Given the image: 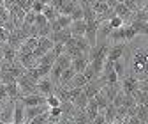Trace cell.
Listing matches in <instances>:
<instances>
[{
	"mask_svg": "<svg viewBox=\"0 0 148 124\" xmlns=\"http://www.w3.org/2000/svg\"><path fill=\"white\" fill-rule=\"evenodd\" d=\"M18 87H20L21 98L23 96H32V94H39V87H37V83L34 80H30L27 76V73L21 78H18Z\"/></svg>",
	"mask_w": 148,
	"mask_h": 124,
	"instance_id": "1",
	"label": "cell"
},
{
	"mask_svg": "<svg viewBox=\"0 0 148 124\" xmlns=\"http://www.w3.org/2000/svg\"><path fill=\"white\" fill-rule=\"evenodd\" d=\"M55 48V43L49 39V37H39V44H37V48L34 50V59L35 60H39L42 59L48 51H51Z\"/></svg>",
	"mask_w": 148,
	"mask_h": 124,
	"instance_id": "2",
	"label": "cell"
},
{
	"mask_svg": "<svg viewBox=\"0 0 148 124\" xmlns=\"http://www.w3.org/2000/svg\"><path fill=\"white\" fill-rule=\"evenodd\" d=\"M37 87H39V94H41V96H44V98L53 96L55 92H57V85L51 82V78H49V76L41 78V80H39V83H37Z\"/></svg>",
	"mask_w": 148,
	"mask_h": 124,
	"instance_id": "3",
	"label": "cell"
},
{
	"mask_svg": "<svg viewBox=\"0 0 148 124\" xmlns=\"http://www.w3.org/2000/svg\"><path fill=\"white\" fill-rule=\"evenodd\" d=\"M122 91L125 94H134L136 91H139V78L136 75H131V76H125L123 82H122Z\"/></svg>",
	"mask_w": 148,
	"mask_h": 124,
	"instance_id": "4",
	"label": "cell"
},
{
	"mask_svg": "<svg viewBox=\"0 0 148 124\" xmlns=\"http://www.w3.org/2000/svg\"><path fill=\"white\" fill-rule=\"evenodd\" d=\"M72 37L71 34V28H62L60 32H51L49 39L55 43V44H67V41Z\"/></svg>",
	"mask_w": 148,
	"mask_h": 124,
	"instance_id": "5",
	"label": "cell"
},
{
	"mask_svg": "<svg viewBox=\"0 0 148 124\" xmlns=\"http://www.w3.org/2000/svg\"><path fill=\"white\" fill-rule=\"evenodd\" d=\"M123 53H125V43H115L113 46L109 48L108 59L113 60V62H116V60H120V59L123 57Z\"/></svg>",
	"mask_w": 148,
	"mask_h": 124,
	"instance_id": "6",
	"label": "cell"
},
{
	"mask_svg": "<svg viewBox=\"0 0 148 124\" xmlns=\"http://www.w3.org/2000/svg\"><path fill=\"white\" fill-rule=\"evenodd\" d=\"M14 106H16V101H7L4 105V108L0 110V119H2V122H12V119H14Z\"/></svg>",
	"mask_w": 148,
	"mask_h": 124,
	"instance_id": "7",
	"label": "cell"
},
{
	"mask_svg": "<svg viewBox=\"0 0 148 124\" xmlns=\"http://www.w3.org/2000/svg\"><path fill=\"white\" fill-rule=\"evenodd\" d=\"M72 37H85L86 34V21L85 20H78V21H72V25L69 27Z\"/></svg>",
	"mask_w": 148,
	"mask_h": 124,
	"instance_id": "8",
	"label": "cell"
},
{
	"mask_svg": "<svg viewBox=\"0 0 148 124\" xmlns=\"http://www.w3.org/2000/svg\"><path fill=\"white\" fill-rule=\"evenodd\" d=\"M20 101L28 108V106H39V105H44V103H46V98L41 96V94H32V96H23Z\"/></svg>",
	"mask_w": 148,
	"mask_h": 124,
	"instance_id": "9",
	"label": "cell"
},
{
	"mask_svg": "<svg viewBox=\"0 0 148 124\" xmlns=\"http://www.w3.org/2000/svg\"><path fill=\"white\" fill-rule=\"evenodd\" d=\"M25 110H27V106H25V105H23L21 101H16L12 124H25Z\"/></svg>",
	"mask_w": 148,
	"mask_h": 124,
	"instance_id": "10",
	"label": "cell"
},
{
	"mask_svg": "<svg viewBox=\"0 0 148 124\" xmlns=\"http://www.w3.org/2000/svg\"><path fill=\"white\" fill-rule=\"evenodd\" d=\"M86 83H88V80L85 78V75H83V73H78V75H74V78H72L65 87H67V89H85Z\"/></svg>",
	"mask_w": 148,
	"mask_h": 124,
	"instance_id": "11",
	"label": "cell"
},
{
	"mask_svg": "<svg viewBox=\"0 0 148 124\" xmlns=\"http://www.w3.org/2000/svg\"><path fill=\"white\" fill-rule=\"evenodd\" d=\"M88 64H90V57L88 55H83L79 59H74L72 60V69L76 71V75L78 73H85V69L88 67Z\"/></svg>",
	"mask_w": 148,
	"mask_h": 124,
	"instance_id": "12",
	"label": "cell"
},
{
	"mask_svg": "<svg viewBox=\"0 0 148 124\" xmlns=\"http://www.w3.org/2000/svg\"><path fill=\"white\" fill-rule=\"evenodd\" d=\"M5 87H7V96H9V101H20V99H21V92H20V87H18V80H16V82L7 83Z\"/></svg>",
	"mask_w": 148,
	"mask_h": 124,
	"instance_id": "13",
	"label": "cell"
},
{
	"mask_svg": "<svg viewBox=\"0 0 148 124\" xmlns=\"http://www.w3.org/2000/svg\"><path fill=\"white\" fill-rule=\"evenodd\" d=\"M2 48H4V60H5V62L12 64L14 60H18V50H16V48L9 46L7 43H5V44H2Z\"/></svg>",
	"mask_w": 148,
	"mask_h": 124,
	"instance_id": "14",
	"label": "cell"
},
{
	"mask_svg": "<svg viewBox=\"0 0 148 124\" xmlns=\"http://www.w3.org/2000/svg\"><path fill=\"white\" fill-rule=\"evenodd\" d=\"M57 59H58V55H57V53H55V51L51 50V51H48V53H46V55H44L42 59L37 60V66H55Z\"/></svg>",
	"mask_w": 148,
	"mask_h": 124,
	"instance_id": "15",
	"label": "cell"
},
{
	"mask_svg": "<svg viewBox=\"0 0 148 124\" xmlns=\"http://www.w3.org/2000/svg\"><path fill=\"white\" fill-rule=\"evenodd\" d=\"M86 115H88V119H90V122L94 121L97 115H99V105H97V101H95V98L94 99H90L88 101V106H86Z\"/></svg>",
	"mask_w": 148,
	"mask_h": 124,
	"instance_id": "16",
	"label": "cell"
},
{
	"mask_svg": "<svg viewBox=\"0 0 148 124\" xmlns=\"http://www.w3.org/2000/svg\"><path fill=\"white\" fill-rule=\"evenodd\" d=\"M78 0H65V4L62 6V9H60V12L58 14H64V16H71L72 12H74V9L78 7Z\"/></svg>",
	"mask_w": 148,
	"mask_h": 124,
	"instance_id": "17",
	"label": "cell"
},
{
	"mask_svg": "<svg viewBox=\"0 0 148 124\" xmlns=\"http://www.w3.org/2000/svg\"><path fill=\"white\" fill-rule=\"evenodd\" d=\"M62 73H64V69L60 67V66H57V64H55L53 67H51V71H49V78H51V82L55 83V85H60V78H62Z\"/></svg>",
	"mask_w": 148,
	"mask_h": 124,
	"instance_id": "18",
	"label": "cell"
},
{
	"mask_svg": "<svg viewBox=\"0 0 148 124\" xmlns=\"http://www.w3.org/2000/svg\"><path fill=\"white\" fill-rule=\"evenodd\" d=\"M88 98H86V94H85V91L76 98V101H74V106H76V110H86V106H88Z\"/></svg>",
	"mask_w": 148,
	"mask_h": 124,
	"instance_id": "19",
	"label": "cell"
},
{
	"mask_svg": "<svg viewBox=\"0 0 148 124\" xmlns=\"http://www.w3.org/2000/svg\"><path fill=\"white\" fill-rule=\"evenodd\" d=\"M104 117H106V122H109V124H113V122L116 121V106H115L113 103H111L108 108H106Z\"/></svg>",
	"mask_w": 148,
	"mask_h": 124,
	"instance_id": "20",
	"label": "cell"
},
{
	"mask_svg": "<svg viewBox=\"0 0 148 124\" xmlns=\"http://www.w3.org/2000/svg\"><path fill=\"white\" fill-rule=\"evenodd\" d=\"M55 64H57V66H60V67L65 71V69H69V67L72 66V59L67 55V53H62V55L57 59V62H55Z\"/></svg>",
	"mask_w": 148,
	"mask_h": 124,
	"instance_id": "21",
	"label": "cell"
},
{
	"mask_svg": "<svg viewBox=\"0 0 148 124\" xmlns=\"http://www.w3.org/2000/svg\"><path fill=\"white\" fill-rule=\"evenodd\" d=\"M49 114V121H55V122H60L62 117H64V110H62V106H57V108H49L48 110Z\"/></svg>",
	"mask_w": 148,
	"mask_h": 124,
	"instance_id": "22",
	"label": "cell"
},
{
	"mask_svg": "<svg viewBox=\"0 0 148 124\" xmlns=\"http://www.w3.org/2000/svg\"><path fill=\"white\" fill-rule=\"evenodd\" d=\"M109 39L115 41V43H123L125 41V28L122 27V28L113 30V32H111V35H109Z\"/></svg>",
	"mask_w": 148,
	"mask_h": 124,
	"instance_id": "23",
	"label": "cell"
},
{
	"mask_svg": "<svg viewBox=\"0 0 148 124\" xmlns=\"http://www.w3.org/2000/svg\"><path fill=\"white\" fill-rule=\"evenodd\" d=\"M42 14L48 18V21H49V23H51V21H55V20L58 18V12L55 11V7H53V6H46V7H44V11H42Z\"/></svg>",
	"mask_w": 148,
	"mask_h": 124,
	"instance_id": "24",
	"label": "cell"
},
{
	"mask_svg": "<svg viewBox=\"0 0 148 124\" xmlns=\"http://www.w3.org/2000/svg\"><path fill=\"white\" fill-rule=\"evenodd\" d=\"M72 119H74V121H76L78 124H92L85 110H78L76 114H74V117H72Z\"/></svg>",
	"mask_w": 148,
	"mask_h": 124,
	"instance_id": "25",
	"label": "cell"
},
{
	"mask_svg": "<svg viewBox=\"0 0 148 124\" xmlns=\"http://www.w3.org/2000/svg\"><path fill=\"white\" fill-rule=\"evenodd\" d=\"M123 28H125V43L134 41V39H136V35H138L136 28H134V27H131V25H125Z\"/></svg>",
	"mask_w": 148,
	"mask_h": 124,
	"instance_id": "26",
	"label": "cell"
},
{
	"mask_svg": "<svg viewBox=\"0 0 148 124\" xmlns=\"http://www.w3.org/2000/svg\"><path fill=\"white\" fill-rule=\"evenodd\" d=\"M46 105L49 106V108H57V106L62 105V99H60L57 94H53V96H48V98H46Z\"/></svg>",
	"mask_w": 148,
	"mask_h": 124,
	"instance_id": "27",
	"label": "cell"
},
{
	"mask_svg": "<svg viewBox=\"0 0 148 124\" xmlns=\"http://www.w3.org/2000/svg\"><path fill=\"white\" fill-rule=\"evenodd\" d=\"M57 21H58V25H60L62 28H69V27L72 25V18H71V16H64V14H58Z\"/></svg>",
	"mask_w": 148,
	"mask_h": 124,
	"instance_id": "28",
	"label": "cell"
},
{
	"mask_svg": "<svg viewBox=\"0 0 148 124\" xmlns=\"http://www.w3.org/2000/svg\"><path fill=\"white\" fill-rule=\"evenodd\" d=\"M109 25H111V28H113V30H116V28H122V27H125V21L122 20L120 16H116V14H115V16L109 20Z\"/></svg>",
	"mask_w": 148,
	"mask_h": 124,
	"instance_id": "29",
	"label": "cell"
},
{
	"mask_svg": "<svg viewBox=\"0 0 148 124\" xmlns=\"http://www.w3.org/2000/svg\"><path fill=\"white\" fill-rule=\"evenodd\" d=\"M132 96H134V99H136L138 105H145L148 101V92H145V91H136Z\"/></svg>",
	"mask_w": 148,
	"mask_h": 124,
	"instance_id": "30",
	"label": "cell"
},
{
	"mask_svg": "<svg viewBox=\"0 0 148 124\" xmlns=\"http://www.w3.org/2000/svg\"><path fill=\"white\" fill-rule=\"evenodd\" d=\"M115 73L118 75V78H120V80H123V78H125V66H123L122 59L115 62Z\"/></svg>",
	"mask_w": 148,
	"mask_h": 124,
	"instance_id": "31",
	"label": "cell"
},
{
	"mask_svg": "<svg viewBox=\"0 0 148 124\" xmlns=\"http://www.w3.org/2000/svg\"><path fill=\"white\" fill-rule=\"evenodd\" d=\"M104 78H106V85H122V83H118L120 78H118V75L115 73V71H111V73L106 75Z\"/></svg>",
	"mask_w": 148,
	"mask_h": 124,
	"instance_id": "32",
	"label": "cell"
},
{
	"mask_svg": "<svg viewBox=\"0 0 148 124\" xmlns=\"http://www.w3.org/2000/svg\"><path fill=\"white\" fill-rule=\"evenodd\" d=\"M46 25H49V21H48V18L41 12V14H37L35 16V27L37 28H42V27H46Z\"/></svg>",
	"mask_w": 148,
	"mask_h": 124,
	"instance_id": "33",
	"label": "cell"
},
{
	"mask_svg": "<svg viewBox=\"0 0 148 124\" xmlns=\"http://www.w3.org/2000/svg\"><path fill=\"white\" fill-rule=\"evenodd\" d=\"M71 18H72V21H78V20H85V12H83V7L78 4V7L74 9V12L71 14Z\"/></svg>",
	"mask_w": 148,
	"mask_h": 124,
	"instance_id": "34",
	"label": "cell"
},
{
	"mask_svg": "<svg viewBox=\"0 0 148 124\" xmlns=\"http://www.w3.org/2000/svg\"><path fill=\"white\" fill-rule=\"evenodd\" d=\"M49 122V114L48 112H44L42 115H39V117H35L30 124H48Z\"/></svg>",
	"mask_w": 148,
	"mask_h": 124,
	"instance_id": "35",
	"label": "cell"
},
{
	"mask_svg": "<svg viewBox=\"0 0 148 124\" xmlns=\"http://www.w3.org/2000/svg\"><path fill=\"white\" fill-rule=\"evenodd\" d=\"M123 99H125V92L120 89L118 94H116V96H115V99H113V105L116 106V108H118V106H123Z\"/></svg>",
	"mask_w": 148,
	"mask_h": 124,
	"instance_id": "36",
	"label": "cell"
},
{
	"mask_svg": "<svg viewBox=\"0 0 148 124\" xmlns=\"http://www.w3.org/2000/svg\"><path fill=\"white\" fill-rule=\"evenodd\" d=\"M35 12L34 11H27V14H25V25H35Z\"/></svg>",
	"mask_w": 148,
	"mask_h": 124,
	"instance_id": "37",
	"label": "cell"
},
{
	"mask_svg": "<svg viewBox=\"0 0 148 124\" xmlns=\"http://www.w3.org/2000/svg\"><path fill=\"white\" fill-rule=\"evenodd\" d=\"M44 7H46V6L41 2V0H37V2H34V4H32V9H30V11H34L35 14H41V12L44 11Z\"/></svg>",
	"mask_w": 148,
	"mask_h": 124,
	"instance_id": "38",
	"label": "cell"
},
{
	"mask_svg": "<svg viewBox=\"0 0 148 124\" xmlns=\"http://www.w3.org/2000/svg\"><path fill=\"white\" fill-rule=\"evenodd\" d=\"M37 35H39V37H49V35H51V27L46 25L42 28H37Z\"/></svg>",
	"mask_w": 148,
	"mask_h": 124,
	"instance_id": "39",
	"label": "cell"
},
{
	"mask_svg": "<svg viewBox=\"0 0 148 124\" xmlns=\"http://www.w3.org/2000/svg\"><path fill=\"white\" fill-rule=\"evenodd\" d=\"M7 41H9V32L4 27H0V44H5Z\"/></svg>",
	"mask_w": 148,
	"mask_h": 124,
	"instance_id": "40",
	"label": "cell"
},
{
	"mask_svg": "<svg viewBox=\"0 0 148 124\" xmlns=\"http://www.w3.org/2000/svg\"><path fill=\"white\" fill-rule=\"evenodd\" d=\"M0 99H2V101H9L7 87H5V83H2V82H0Z\"/></svg>",
	"mask_w": 148,
	"mask_h": 124,
	"instance_id": "41",
	"label": "cell"
},
{
	"mask_svg": "<svg viewBox=\"0 0 148 124\" xmlns=\"http://www.w3.org/2000/svg\"><path fill=\"white\" fill-rule=\"evenodd\" d=\"M64 4H65V0H51V6L55 7V11H57V12H60V9H62Z\"/></svg>",
	"mask_w": 148,
	"mask_h": 124,
	"instance_id": "42",
	"label": "cell"
},
{
	"mask_svg": "<svg viewBox=\"0 0 148 124\" xmlns=\"http://www.w3.org/2000/svg\"><path fill=\"white\" fill-rule=\"evenodd\" d=\"M92 124H106V117H104V114H101L99 112V115L92 121Z\"/></svg>",
	"mask_w": 148,
	"mask_h": 124,
	"instance_id": "43",
	"label": "cell"
},
{
	"mask_svg": "<svg viewBox=\"0 0 148 124\" xmlns=\"http://www.w3.org/2000/svg\"><path fill=\"white\" fill-rule=\"evenodd\" d=\"M49 27H51V32H60V30H62V27L58 25V21H57V20L51 21V23H49Z\"/></svg>",
	"mask_w": 148,
	"mask_h": 124,
	"instance_id": "44",
	"label": "cell"
},
{
	"mask_svg": "<svg viewBox=\"0 0 148 124\" xmlns=\"http://www.w3.org/2000/svg\"><path fill=\"white\" fill-rule=\"evenodd\" d=\"M134 4L138 6V9H145L146 7V0H134Z\"/></svg>",
	"mask_w": 148,
	"mask_h": 124,
	"instance_id": "45",
	"label": "cell"
},
{
	"mask_svg": "<svg viewBox=\"0 0 148 124\" xmlns=\"http://www.w3.org/2000/svg\"><path fill=\"white\" fill-rule=\"evenodd\" d=\"M106 4H108V6H109V7H111V9H115V7H116V4H118V2H116V0H106Z\"/></svg>",
	"mask_w": 148,
	"mask_h": 124,
	"instance_id": "46",
	"label": "cell"
},
{
	"mask_svg": "<svg viewBox=\"0 0 148 124\" xmlns=\"http://www.w3.org/2000/svg\"><path fill=\"white\" fill-rule=\"evenodd\" d=\"M41 2H42L44 6H51V0H41Z\"/></svg>",
	"mask_w": 148,
	"mask_h": 124,
	"instance_id": "47",
	"label": "cell"
},
{
	"mask_svg": "<svg viewBox=\"0 0 148 124\" xmlns=\"http://www.w3.org/2000/svg\"><path fill=\"white\" fill-rule=\"evenodd\" d=\"M5 103H7V101H2V99H0V110L4 108V105H5Z\"/></svg>",
	"mask_w": 148,
	"mask_h": 124,
	"instance_id": "48",
	"label": "cell"
},
{
	"mask_svg": "<svg viewBox=\"0 0 148 124\" xmlns=\"http://www.w3.org/2000/svg\"><path fill=\"white\" fill-rule=\"evenodd\" d=\"M67 124H78V122H76V121H74V119H71V121H69Z\"/></svg>",
	"mask_w": 148,
	"mask_h": 124,
	"instance_id": "49",
	"label": "cell"
},
{
	"mask_svg": "<svg viewBox=\"0 0 148 124\" xmlns=\"http://www.w3.org/2000/svg\"><path fill=\"white\" fill-rule=\"evenodd\" d=\"M145 108H146V110H148V101H146V103H145Z\"/></svg>",
	"mask_w": 148,
	"mask_h": 124,
	"instance_id": "50",
	"label": "cell"
},
{
	"mask_svg": "<svg viewBox=\"0 0 148 124\" xmlns=\"http://www.w3.org/2000/svg\"><path fill=\"white\" fill-rule=\"evenodd\" d=\"M145 53H146V57H148V48H146V50H145Z\"/></svg>",
	"mask_w": 148,
	"mask_h": 124,
	"instance_id": "51",
	"label": "cell"
},
{
	"mask_svg": "<svg viewBox=\"0 0 148 124\" xmlns=\"http://www.w3.org/2000/svg\"><path fill=\"white\" fill-rule=\"evenodd\" d=\"M4 124H12V122H4Z\"/></svg>",
	"mask_w": 148,
	"mask_h": 124,
	"instance_id": "52",
	"label": "cell"
},
{
	"mask_svg": "<svg viewBox=\"0 0 148 124\" xmlns=\"http://www.w3.org/2000/svg\"><path fill=\"white\" fill-rule=\"evenodd\" d=\"M0 124H4V122H2V119H0Z\"/></svg>",
	"mask_w": 148,
	"mask_h": 124,
	"instance_id": "53",
	"label": "cell"
},
{
	"mask_svg": "<svg viewBox=\"0 0 148 124\" xmlns=\"http://www.w3.org/2000/svg\"><path fill=\"white\" fill-rule=\"evenodd\" d=\"M78 2H79V0H78Z\"/></svg>",
	"mask_w": 148,
	"mask_h": 124,
	"instance_id": "54",
	"label": "cell"
}]
</instances>
